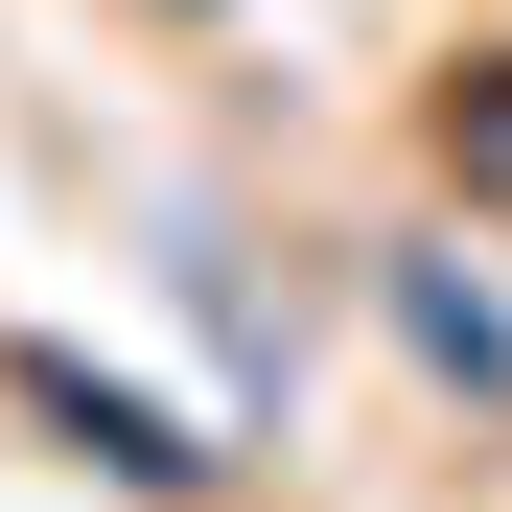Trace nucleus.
Here are the masks:
<instances>
[{"instance_id":"1","label":"nucleus","mask_w":512,"mask_h":512,"mask_svg":"<svg viewBox=\"0 0 512 512\" xmlns=\"http://www.w3.org/2000/svg\"><path fill=\"white\" fill-rule=\"evenodd\" d=\"M466 140H489V163H512V70H489V94H466Z\"/></svg>"}]
</instances>
